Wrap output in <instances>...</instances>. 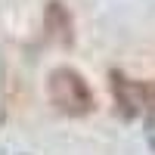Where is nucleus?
Instances as JSON below:
<instances>
[{"mask_svg":"<svg viewBox=\"0 0 155 155\" xmlns=\"http://www.w3.org/2000/svg\"><path fill=\"white\" fill-rule=\"evenodd\" d=\"M47 93L50 102L56 106V112L68 115V118H84L93 112V90H90L87 78L71 68V65H56L47 78Z\"/></svg>","mask_w":155,"mask_h":155,"instance_id":"f257e3e1","label":"nucleus"},{"mask_svg":"<svg viewBox=\"0 0 155 155\" xmlns=\"http://www.w3.org/2000/svg\"><path fill=\"white\" fill-rule=\"evenodd\" d=\"M112 93H115L118 112L124 115V118H137L140 112L149 109V93H152V87L137 84V81H127L124 74L112 71Z\"/></svg>","mask_w":155,"mask_h":155,"instance_id":"f03ea898","label":"nucleus"},{"mask_svg":"<svg viewBox=\"0 0 155 155\" xmlns=\"http://www.w3.org/2000/svg\"><path fill=\"white\" fill-rule=\"evenodd\" d=\"M44 25L50 37L59 44V47H71L74 44V19L65 3H59V0H50L47 9H44Z\"/></svg>","mask_w":155,"mask_h":155,"instance_id":"7ed1b4c3","label":"nucleus"}]
</instances>
